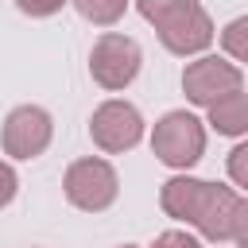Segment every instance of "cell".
<instances>
[{
	"mask_svg": "<svg viewBox=\"0 0 248 248\" xmlns=\"http://www.w3.org/2000/svg\"><path fill=\"white\" fill-rule=\"evenodd\" d=\"M159 205L167 209V217L174 221H186L194 225L205 240H232V217H236V205L240 198L221 186V182H205V178H190V174H178V178H167L163 190H159Z\"/></svg>",
	"mask_w": 248,
	"mask_h": 248,
	"instance_id": "obj_1",
	"label": "cell"
},
{
	"mask_svg": "<svg viewBox=\"0 0 248 248\" xmlns=\"http://www.w3.org/2000/svg\"><path fill=\"white\" fill-rule=\"evenodd\" d=\"M136 8L155 27L159 43L178 58L202 54L213 43V19L198 0H136Z\"/></svg>",
	"mask_w": 248,
	"mask_h": 248,
	"instance_id": "obj_2",
	"label": "cell"
},
{
	"mask_svg": "<svg viewBox=\"0 0 248 248\" xmlns=\"http://www.w3.org/2000/svg\"><path fill=\"white\" fill-rule=\"evenodd\" d=\"M151 151H155L159 163H167L174 170L194 167L202 159V151H205V128H202V120L194 112H186V108L167 112L155 124V132H151Z\"/></svg>",
	"mask_w": 248,
	"mask_h": 248,
	"instance_id": "obj_3",
	"label": "cell"
},
{
	"mask_svg": "<svg viewBox=\"0 0 248 248\" xmlns=\"http://www.w3.org/2000/svg\"><path fill=\"white\" fill-rule=\"evenodd\" d=\"M62 194L74 209L81 213H101L116 202L120 194V178L112 170V163L89 155V159H78L66 167V178H62Z\"/></svg>",
	"mask_w": 248,
	"mask_h": 248,
	"instance_id": "obj_4",
	"label": "cell"
},
{
	"mask_svg": "<svg viewBox=\"0 0 248 248\" xmlns=\"http://www.w3.org/2000/svg\"><path fill=\"white\" fill-rule=\"evenodd\" d=\"M140 66H143L140 43L128 39V35H120V31H105V35L93 43V50H89V74H93V81H97L101 89H108V93L132 85L136 74H140Z\"/></svg>",
	"mask_w": 248,
	"mask_h": 248,
	"instance_id": "obj_5",
	"label": "cell"
},
{
	"mask_svg": "<svg viewBox=\"0 0 248 248\" xmlns=\"http://www.w3.org/2000/svg\"><path fill=\"white\" fill-rule=\"evenodd\" d=\"M240 81H244L240 78V66L236 62H225L217 54H202V58H194L182 70V93H186L190 105H202V108H209L221 97L236 93Z\"/></svg>",
	"mask_w": 248,
	"mask_h": 248,
	"instance_id": "obj_6",
	"label": "cell"
},
{
	"mask_svg": "<svg viewBox=\"0 0 248 248\" xmlns=\"http://www.w3.org/2000/svg\"><path fill=\"white\" fill-rule=\"evenodd\" d=\"M89 136L101 151L108 155H120V151H132L140 140H143V116L136 105L128 101H105L97 105V112L89 116Z\"/></svg>",
	"mask_w": 248,
	"mask_h": 248,
	"instance_id": "obj_7",
	"label": "cell"
},
{
	"mask_svg": "<svg viewBox=\"0 0 248 248\" xmlns=\"http://www.w3.org/2000/svg\"><path fill=\"white\" fill-rule=\"evenodd\" d=\"M50 136H54L50 112L39 108V105H16L4 116V151L12 159H35V155H43L50 147Z\"/></svg>",
	"mask_w": 248,
	"mask_h": 248,
	"instance_id": "obj_8",
	"label": "cell"
},
{
	"mask_svg": "<svg viewBox=\"0 0 248 248\" xmlns=\"http://www.w3.org/2000/svg\"><path fill=\"white\" fill-rule=\"evenodd\" d=\"M209 124L221 136H244L248 132V93L236 89V93L221 97L217 105H209Z\"/></svg>",
	"mask_w": 248,
	"mask_h": 248,
	"instance_id": "obj_9",
	"label": "cell"
},
{
	"mask_svg": "<svg viewBox=\"0 0 248 248\" xmlns=\"http://www.w3.org/2000/svg\"><path fill=\"white\" fill-rule=\"evenodd\" d=\"M89 23H97V27H112L124 12H128V0H70Z\"/></svg>",
	"mask_w": 248,
	"mask_h": 248,
	"instance_id": "obj_10",
	"label": "cell"
},
{
	"mask_svg": "<svg viewBox=\"0 0 248 248\" xmlns=\"http://www.w3.org/2000/svg\"><path fill=\"white\" fill-rule=\"evenodd\" d=\"M221 46H225V54H229V58L248 62V16H240V19L225 23V31H221Z\"/></svg>",
	"mask_w": 248,
	"mask_h": 248,
	"instance_id": "obj_11",
	"label": "cell"
},
{
	"mask_svg": "<svg viewBox=\"0 0 248 248\" xmlns=\"http://www.w3.org/2000/svg\"><path fill=\"white\" fill-rule=\"evenodd\" d=\"M229 178H232L236 186H244V190H248V140H244V143H236V147L229 151Z\"/></svg>",
	"mask_w": 248,
	"mask_h": 248,
	"instance_id": "obj_12",
	"label": "cell"
},
{
	"mask_svg": "<svg viewBox=\"0 0 248 248\" xmlns=\"http://www.w3.org/2000/svg\"><path fill=\"white\" fill-rule=\"evenodd\" d=\"M62 4H66V0H16V8H19L23 16H31V19H46V16L62 12Z\"/></svg>",
	"mask_w": 248,
	"mask_h": 248,
	"instance_id": "obj_13",
	"label": "cell"
},
{
	"mask_svg": "<svg viewBox=\"0 0 248 248\" xmlns=\"http://www.w3.org/2000/svg\"><path fill=\"white\" fill-rule=\"evenodd\" d=\"M151 248H202V240L198 236H190V232H182V229H167V232H159L155 236V244Z\"/></svg>",
	"mask_w": 248,
	"mask_h": 248,
	"instance_id": "obj_14",
	"label": "cell"
},
{
	"mask_svg": "<svg viewBox=\"0 0 248 248\" xmlns=\"http://www.w3.org/2000/svg\"><path fill=\"white\" fill-rule=\"evenodd\" d=\"M16 190H19V178H16V170L8 167V163H0V209L16 198Z\"/></svg>",
	"mask_w": 248,
	"mask_h": 248,
	"instance_id": "obj_15",
	"label": "cell"
},
{
	"mask_svg": "<svg viewBox=\"0 0 248 248\" xmlns=\"http://www.w3.org/2000/svg\"><path fill=\"white\" fill-rule=\"evenodd\" d=\"M232 240L240 248H248V198H240L236 205V217H232Z\"/></svg>",
	"mask_w": 248,
	"mask_h": 248,
	"instance_id": "obj_16",
	"label": "cell"
},
{
	"mask_svg": "<svg viewBox=\"0 0 248 248\" xmlns=\"http://www.w3.org/2000/svg\"><path fill=\"white\" fill-rule=\"evenodd\" d=\"M120 248H140V244H120Z\"/></svg>",
	"mask_w": 248,
	"mask_h": 248,
	"instance_id": "obj_17",
	"label": "cell"
}]
</instances>
